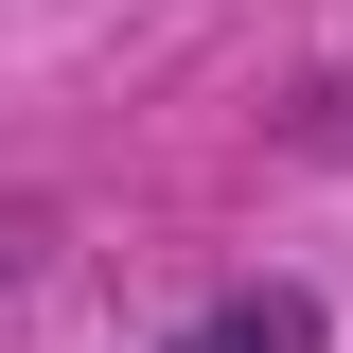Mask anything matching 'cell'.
<instances>
[{
    "instance_id": "cell-1",
    "label": "cell",
    "mask_w": 353,
    "mask_h": 353,
    "mask_svg": "<svg viewBox=\"0 0 353 353\" xmlns=\"http://www.w3.org/2000/svg\"><path fill=\"white\" fill-rule=\"evenodd\" d=\"M176 353H318V301H301V283H248V301H212Z\"/></svg>"
},
{
    "instance_id": "cell-2",
    "label": "cell",
    "mask_w": 353,
    "mask_h": 353,
    "mask_svg": "<svg viewBox=\"0 0 353 353\" xmlns=\"http://www.w3.org/2000/svg\"><path fill=\"white\" fill-rule=\"evenodd\" d=\"M318 141H353V88H336V106H318Z\"/></svg>"
}]
</instances>
